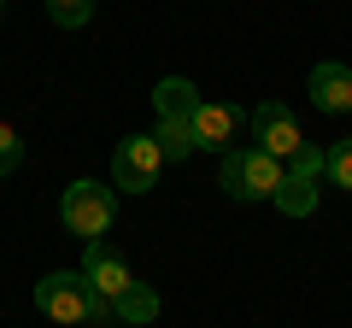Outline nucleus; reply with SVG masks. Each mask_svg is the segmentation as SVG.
<instances>
[{
	"label": "nucleus",
	"mask_w": 352,
	"mask_h": 328,
	"mask_svg": "<svg viewBox=\"0 0 352 328\" xmlns=\"http://www.w3.org/2000/svg\"><path fill=\"white\" fill-rule=\"evenodd\" d=\"M36 311L53 316V323H100V328L118 323L112 305L88 288L82 270H53V276H41V281H36Z\"/></svg>",
	"instance_id": "obj_1"
},
{
	"label": "nucleus",
	"mask_w": 352,
	"mask_h": 328,
	"mask_svg": "<svg viewBox=\"0 0 352 328\" xmlns=\"http://www.w3.org/2000/svg\"><path fill=\"white\" fill-rule=\"evenodd\" d=\"M282 170H288V164L270 159L264 147H235V152H223V170H217V182H223L229 200H247V205H252V200H276Z\"/></svg>",
	"instance_id": "obj_2"
},
{
	"label": "nucleus",
	"mask_w": 352,
	"mask_h": 328,
	"mask_svg": "<svg viewBox=\"0 0 352 328\" xmlns=\"http://www.w3.org/2000/svg\"><path fill=\"white\" fill-rule=\"evenodd\" d=\"M59 223L71 229L76 240H100L106 229L118 223V188H106V182H94V176L71 182L65 200H59Z\"/></svg>",
	"instance_id": "obj_3"
},
{
	"label": "nucleus",
	"mask_w": 352,
	"mask_h": 328,
	"mask_svg": "<svg viewBox=\"0 0 352 328\" xmlns=\"http://www.w3.org/2000/svg\"><path fill=\"white\" fill-rule=\"evenodd\" d=\"M164 164L170 159H164L159 135H124L118 152H112V188L118 194H153V182H159Z\"/></svg>",
	"instance_id": "obj_4"
},
{
	"label": "nucleus",
	"mask_w": 352,
	"mask_h": 328,
	"mask_svg": "<svg viewBox=\"0 0 352 328\" xmlns=\"http://www.w3.org/2000/svg\"><path fill=\"white\" fill-rule=\"evenodd\" d=\"M317 182H323V147H311V141H305V147L288 159V170H282L276 211H288V217H311V211H317Z\"/></svg>",
	"instance_id": "obj_5"
},
{
	"label": "nucleus",
	"mask_w": 352,
	"mask_h": 328,
	"mask_svg": "<svg viewBox=\"0 0 352 328\" xmlns=\"http://www.w3.org/2000/svg\"><path fill=\"white\" fill-rule=\"evenodd\" d=\"M252 147H264L270 159H282V164H288L294 152L305 147L300 124H294V112H288L282 100H264V106H252Z\"/></svg>",
	"instance_id": "obj_6"
},
{
	"label": "nucleus",
	"mask_w": 352,
	"mask_h": 328,
	"mask_svg": "<svg viewBox=\"0 0 352 328\" xmlns=\"http://www.w3.org/2000/svg\"><path fill=\"white\" fill-rule=\"evenodd\" d=\"M241 135H247V117H241L235 106L200 100V112H194V147L200 152H235Z\"/></svg>",
	"instance_id": "obj_7"
},
{
	"label": "nucleus",
	"mask_w": 352,
	"mask_h": 328,
	"mask_svg": "<svg viewBox=\"0 0 352 328\" xmlns=\"http://www.w3.org/2000/svg\"><path fill=\"white\" fill-rule=\"evenodd\" d=\"M82 276H88V288L100 293L106 305H118V299H124L129 288H135L129 264H124V258L112 253V246H106V240H88V246H82Z\"/></svg>",
	"instance_id": "obj_8"
},
{
	"label": "nucleus",
	"mask_w": 352,
	"mask_h": 328,
	"mask_svg": "<svg viewBox=\"0 0 352 328\" xmlns=\"http://www.w3.org/2000/svg\"><path fill=\"white\" fill-rule=\"evenodd\" d=\"M311 106L317 112H329V117H340V112H352V65H340V59H329V65H317L311 71Z\"/></svg>",
	"instance_id": "obj_9"
},
{
	"label": "nucleus",
	"mask_w": 352,
	"mask_h": 328,
	"mask_svg": "<svg viewBox=\"0 0 352 328\" xmlns=\"http://www.w3.org/2000/svg\"><path fill=\"white\" fill-rule=\"evenodd\" d=\"M153 106H159V124H188L200 112V89H194L188 76H164L159 89H153Z\"/></svg>",
	"instance_id": "obj_10"
},
{
	"label": "nucleus",
	"mask_w": 352,
	"mask_h": 328,
	"mask_svg": "<svg viewBox=\"0 0 352 328\" xmlns=\"http://www.w3.org/2000/svg\"><path fill=\"white\" fill-rule=\"evenodd\" d=\"M112 316H118V323H153V316H159V293L135 281V288H129L124 299L112 305Z\"/></svg>",
	"instance_id": "obj_11"
},
{
	"label": "nucleus",
	"mask_w": 352,
	"mask_h": 328,
	"mask_svg": "<svg viewBox=\"0 0 352 328\" xmlns=\"http://www.w3.org/2000/svg\"><path fill=\"white\" fill-rule=\"evenodd\" d=\"M153 135H159V147H164V159H170V164H182V159L200 152V147H194V117H188V124H159Z\"/></svg>",
	"instance_id": "obj_12"
},
{
	"label": "nucleus",
	"mask_w": 352,
	"mask_h": 328,
	"mask_svg": "<svg viewBox=\"0 0 352 328\" xmlns=\"http://www.w3.org/2000/svg\"><path fill=\"white\" fill-rule=\"evenodd\" d=\"M323 176L335 182V188H352V135L335 141V147L323 152Z\"/></svg>",
	"instance_id": "obj_13"
},
{
	"label": "nucleus",
	"mask_w": 352,
	"mask_h": 328,
	"mask_svg": "<svg viewBox=\"0 0 352 328\" xmlns=\"http://www.w3.org/2000/svg\"><path fill=\"white\" fill-rule=\"evenodd\" d=\"M47 18L59 30H82L88 18H94V0H47Z\"/></svg>",
	"instance_id": "obj_14"
},
{
	"label": "nucleus",
	"mask_w": 352,
	"mask_h": 328,
	"mask_svg": "<svg viewBox=\"0 0 352 328\" xmlns=\"http://www.w3.org/2000/svg\"><path fill=\"white\" fill-rule=\"evenodd\" d=\"M18 164H24V141H18L12 124H0V176H12Z\"/></svg>",
	"instance_id": "obj_15"
},
{
	"label": "nucleus",
	"mask_w": 352,
	"mask_h": 328,
	"mask_svg": "<svg viewBox=\"0 0 352 328\" xmlns=\"http://www.w3.org/2000/svg\"><path fill=\"white\" fill-rule=\"evenodd\" d=\"M0 12H6V0H0Z\"/></svg>",
	"instance_id": "obj_16"
}]
</instances>
